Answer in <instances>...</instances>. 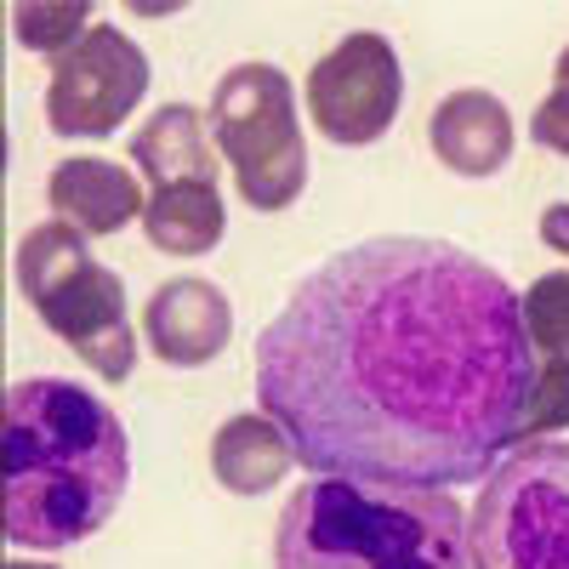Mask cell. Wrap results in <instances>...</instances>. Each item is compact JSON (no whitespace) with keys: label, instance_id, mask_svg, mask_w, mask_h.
<instances>
[{"label":"cell","instance_id":"6","mask_svg":"<svg viewBox=\"0 0 569 569\" xmlns=\"http://www.w3.org/2000/svg\"><path fill=\"white\" fill-rule=\"evenodd\" d=\"M472 569H569V439L518 445L467 512Z\"/></svg>","mask_w":569,"mask_h":569},{"label":"cell","instance_id":"10","mask_svg":"<svg viewBox=\"0 0 569 569\" xmlns=\"http://www.w3.org/2000/svg\"><path fill=\"white\" fill-rule=\"evenodd\" d=\"M46 206H52V217H63L69 228H80L86 240H109L126 222H142L149 194H142L137 171H126L120 160L74 154V160H58L52 177H46Z\"/></svg>","mask_w":569,"mask_h":569},{"label":"cell","instance_id":"20","mask_svg":"<svg viewBox=\"0 0 569 569\" xmlns=\"http://www.w3.org/2000/svg\"><path fill=\"white\" fill-rule=\"evenodd\" d=\"M7 569H58V563H34V558H12Z\"/></svg>","mask_w":569,"mask_h":569},{"label":"cell","instance_id":"16","mask_svg":"<svg viewBox=\"0 0 569 569\" xmlns=\"http://www.w3.org/2000/svg\"><path fill=\"white\" fill-rule=\"evenodd\" d=\"M86 18H91V7H80V0H18L12 7V34H18V46H29V52L58 63L91 34Z\"/></svg>","mask_w":569,"mask_h":569},{"label":"cell","instance_id":"18","mask_svg":"<svg viewBox=\"0 0 569 569\" xmlns=\"http://www.w3.org/2000/svg\"><path fill=\"white\" fill-rule=\"evenodd\" d=\"M530 142H536V149H547V154H569V46H563L558 63H552V91L530 114Z\"/></svg>","mask_w":569,"mask_h":569},{"label":"cell","instance_id":"19","mask_svg":"<svg viewBox=\"0 0 569 569\" xmlns=\"http://www.w3.org/2000/svg\"><path fill=\"white\" fill-rule=\"evenodd\" d=\"M541 240H547V251L569 257V200H558V206L541 211Z\"/></svg>","mask_w":569,"mask_h":569},{"label":"cell","instance_id":"11","mask_svg":"<svg viewBox=\"0 0 569 569\" xmlns=\"http://www.w3.org/2000/svg\"><path fill=\"white\" fill-rule=\"evenodd\" d=\"M427 142H433L445 171L496 177L512 160V142H518L512 109L485 86H461V91H450V98L433 103V114H427Z\"/></svg>","mask_w":569,"mask_h":569},{"label":"cell","instance_id":"13","mask_svg":"<svg viewBox=\"0 0 569 569\" xmlns=\"http://www.w3.org/2000/svg\"><path fill=\"white\" fill-rule=\"evenodd\" d=\"M291 461H297V450L268 410L228 416L211 439V472L228 496H268L291 472Z\"/></svg>","mask_w":569,"mask_h":569},{"label":"cell","instance_id":"2","mask_svg":"<svg viewBox=\"0 0 569 569\" xmlns=\"http://www.w3.org/2000/svg\"><path fill=\"white\" fill-rule=\"evenodd\" d=\"M131 485L120 416L69 376H23L0 405V501L7 541L63 552L91 541Z\"/></svg>","mask_w":569,"mask_h":569},{"label":"cell","instance_id":"8","mask_svg":"<svg viewBox=\"0 0 569 569\" xmlns=\"http://www.w3.org/2000/svg\"><path fill=\"white\" fill-rule=\"evenodd\" d=\"M149 91V52L114 23H91V34L46 80V126L63 142H91L126 126V114Z\"/></svg>","mask_w":569,"mask_h":569},{"label":"cell","instance_id":"9","mask_svg":"<svg viewBox=\"0 0 569 569\" xmlns=\"http://www.w3.org/2000/svg\"><path fill=\"white\" fill-rule=\"evenodd\" d=\"M142 342L171 370H200L233 342V302L211 279H166L142 308Z\"/></svg>","mask_w":569,"mask_h":569},{"label":"cell","instance_id":"17","mask_svg":"<svg viewBox=\"0 0 569 569\" xmlns=\"http://www.w3.org/2000/svg\"><path fill=\"white\" fill-rule=\"evenodd\" d=\"M563 427H569V370L536 365L530 405H525V445H536L541 433H563Z\"/></svg>","mask_w":569,"mask_h":569},{"label":"cell","instance_id":"1","mask_svg":"<svg viewBox=\"0 0 569 569\" xmlns=\"http://www.w3.org/2000/svg\"><path fill=\"white\" fill-rule=\"evenodd\" d=\"M525 297L450 240L319 262L257 337V399L319 479L456 490L525 445Z\"/></svg>","mask_w":569,"mask_h":569},{"label":"cell","instance_id":"12","mask_svg":"<svg viewBox=\"0 0 569 569\" xmlns=\"http://www.w3.org/2000/svg\"><path fill=\"white\" fill-rule=\"evenodd\" d=\"M137 171L154 188L171 182H217V137H211V114H200L194 103H166L160 114H149L137 126L131 149Z\"/></svg>","mask_w":569,"mask_h":569},{"label":"cell","instance_id":"5","mask_svg":"<svg viewBox=\"0 0 569 569\" xmlns=\"http://www.w3.org/2000/svg\"><path fill=\"white\" fill-rule=\"evenodd\" d=\"M211 137L251 211H284L308 188L297 86L273 63H233L211 86Z\"/></svg>","mask_w":569,"mask_h":569},{"label":"cell","instance_id":"7","mask_svg":"<svg viewBox=\"0 0 569 569\" xmlns=\"http://www.w3.org/2000/svg\"><path fill=\"white\" fill-rule=\"evenodd\" d=\"M405 103V69L388 34L353 29L308 69V120L337 149L382 142Z\"/></svg>","mask_w":569,"mask_h":569},{"label":"cell","instance_id":"4","mask_svg":"<svg viewBox=\"0 0 569 569\" xmlns=\"http://www.w3.org/2000/svg\"><path fill=\"white\" fill-rule=\"evenodd\" d=\"M18 291L40 325L98 376L126 382L137 370V330L126 319V284L109 262L91 257L86 233L63 217L34 222L18 240Z\"/></svg>","mask_w":569,"mask_h":569},{"label":"cell","instance_id":"15","mask_svg":"<svg viewBox=\"0 0 569 569\" xmlns=\"http://www.w3.org/2000/svg\"><path fill=\"white\" fill-rule=\"evenodd\" d=\"M525 337L536 365L569 370V268L541 273L525 291Z\"/></svg>","mask_w":569,"mask_h":569},{"label":"cell","instance_id":"3","mask_svg":"<svg viewBox=\"0 0 569 569\" xmlns=\"http://www.w3.org/2000/svg\"><path fill=\"white\" fill-rule=\"evenodd\" d=\"M273 569H472L467 512L450 490L308 479L279 507Z\"/></svg>","mask_w":569,"mask_h":569},{"label":"cell","instance_id":"14","mask_svg":"<svg viewBox=\"0 0 569 569\" xmlns=\"http://www.w3.org/2000/svg\"><path fill=\"white\" fill-rule=\"evenodd\" d=\"M142 233L149 246L166 257H206L217 251V240L228 233V206L217 182H171L149 194L142 211Z\"/></svg>","mask_w":569,"mask_h":569}]
</instances>
